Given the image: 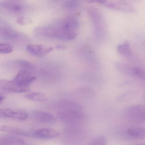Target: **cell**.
<instances>
[{
	"label": "cell",
	"mask_w": 145,
	"mask_h": 145,
	"mask_svg": "<svg viewBox=\"0 0 145 145\" xmlns=\"http://www.w3.org/2000/svg\"><path fill=\"white\" fill-rule=\"evenodd\" d=\"M35 79L36 77L29 70L22 69L17 74L13 80L21 87H29V85Z\"/></svg>",
	"instance_id": "5"
},
{
	"label": "cell",
	"mask_w": 145,
	"mask_h": 145,
	"mask_svg": "<svg viewBox=\"0 0 145 145\" xmlns=\"http://www.w3.org/2000/svg\"><path fill=\"white\" fill-rule=\"evenodd\" d=\"M127 134L134 139L143 140L145 138V129L141 127H130L127 129Z\"/></svg>",
	"instance_id": "15"
},
{
	"label": "cell",
	"mask_w": 145,
	"mask_h": 145,
	"mask_svg": "<svg viewBox=\"0 0 145 145\" xmlns=\"http://www.w3.org/2000/svg\"><path fill=\"white\" fill-rule=\"evenodd\" d=\"M0 131L7 132L13 135L23 136L29 137L32 136V134L25 130L20 129L18 127H15V126H10V125H0Z\"/></svg>",
	"instance_id": "14"
},
{
	"label": "cell",
	"mask_w": 145,
	"mask_h": 145,
	"mask_svg": "<svg viewBox=\"0 0 145 145\" xmlns=\"http://www.w3.org/2000/svg\"><path fill=\"white\" fill-rule=\"evenodd\" d=\"M5 97L2 94H0V104L3 101Z\"/></svg>",
	"instance_id": "26"
},
{
	"label": "cell",
	"mask_w": 145,
	"mask_h": 145,
	"mask_svg": "<svg viewBox=\"0 0 145 145\" xmlns=\"http://www.w3.org/2000/svg\"><path fill=\"white\" fill-rule=\"evenodd\" d=\"M59 133L56 130L50 128H44L36 130L32 133V136L40 139H52L56 138Z\"/></svg>",
	"instance_id": "10"
},
{
	"label": "cell",
	"mask_w": 145,
	"mask_h": 145,
	"mask_svg": "<svg viewBox=\"0 0 145 145\" xmlns=\"http://www.w3.org/2000/svg\"><path fill=\"white\" fill-rule=\"evenodd\" d=\"M0 89L8 92L23 93L28 91L29 87H21L13 80H0Z\"/></svg>",
	"instance_id": "7"
},
{
	"label": "cell",
	"mask_w": 145,
	"mask_h": 145,
	"mask_svg": "<svg viewBox=\"0 0 145 145\" xmlns=\"http://www.w3.org/2000/svg\"><path fill=\"white\" fill-rule=\"evenodd\" d=\"M25 140L14 135L0 136V144L2 145H24Z\"/></svg>",
	"instance_id": "13"
},
{
	"label": "cell",
	"mask_w": 145,
	"mask_h": 145,
	"mask_svg": "<svg viewBox=\"0 0 145 145\" xmlns=\"http://www.w3.org/2000/svg\"><path fill=\"white\" fill-rule=\"evenodd\" d=\"M25 98L29 100L38 102H46L48 101L47 96L40 92H33L25 95Z\"/></svg>",
	"instance_id": "17"
},
{
	"label": "cell",
	"mask_w": 145,
	"mask_h": 145,
	"mask_svg": "<svg viewBox=\"0 0 145 145\" xmlns=\"http://www.w3.org/2000/svg\"><path fill=\"white\" fill-rule=\"evenodd\" d=\"M125 118L129 121L135 123H143L145 120V107L142 105H133L124 111Z\"/></svg>",
	"instance_id": "2"
},
{
	"label": "cell",
	"mask_w": 145,
	"mask_h": 145,
	"mask_svg": "<svg viewBox=\"0 0 145 145\" xmlns=\"http://www.w3.org/2000/svg\"><path fill=\"white\" fill-rule=\"evenodd\" d=\"M13 63L18 67L26 70H33L35 67L31 63L26 60H17L13 62Z\"/></svg>",
	"instance_id": "18"
},
{
	"label": "cell",
	"mask_w": 145,
	"mask_h": 145,
	"mask_svg": "<svg viewBox=\"0 0 145 145\" xmlns=\"http://www.w3.org/2000/svg\"><path fill=\"white\" fill-rule=\"evenodd\" d=\"M0 36L7 40L19 42L26 39L21 33L7 27H0Z\"/></svg>",
	"instance_id": "6"
},
{
	"label": "cell",
	"mask_w": 145,
	"mask_h": 145,
	"mask_svg": "<svg viewBox=\"0 0 145 145\" xmlns=\"http://www.w3.org/2000/svg\"><path fill=\"white\" fill-rule=\"evenodd\" d=\"M78 27L77 18L70 16L61 19L49 27L38 28L35 33L38 36L71 40L78 36Z\"/></svg>",
	"instance_id": "1"
},
{
	"label": "cell",
	"mask_w": 145,
	"mask_h": 145,
	"mask_svg": "<svg viewBox=\"0 0 145 145\" xmlns=\"http://www.w3.org/2000/svg\"><path fill=\"white\" fill-rule=\"evenodd\" d=\"M107 144V139L103 135H99L93 138L90 142V145H105Z\"/></svg>",
	"instance_id": "20"
},
{
	"label": "cell",
	"mask_w": 145,
	"mask_h": 145,
	"mask_svg": "<svg viewBox=\"0 0 145 145\" xmlns=\"http://www.w3.org/2000/svg\"><path fill=\"white\" fill-rule=\"evenodd\" d=\"M56 49L59 50H65L67 49V47L66 46L58 45L56 46Z\"/></svg>",
	"instance_id": "24"
},
{
	"label": "cell",
	"mask_w": 145,
	"mask_h": 145,
	"mask_svg": "<svg viewBox=\"0 0 145 145\" xmlns=\"http://www.w3.org/2000/svg\"><path fill=\"white\" fill-rule=\"evenodd\" d=\"M0 118L6 119L5 113H4V109H1L0 108Z\"/></svg>",
	"instance_id": "25"
},
{
	"label": "cell",
	"mask_w": 145,
	"mask_h": 145,
	"mask_svg": "<svg viewBox=\"0 0 145 145\" xmlns=\"http://www.w3.org/2000/svg\"><path fill=\"white\" fill-rule=\"evenodd\" d=\"M78 5V2L75 1H70L68 2L67 5V8L71 9V8H74V7H76Z\"/></svg>",
	"instance_id": "22"
},
{
	"label": "cell",
	"mask_w": 145,
	"mask_h": 145,
	"mask_svg": "<svg viewBox=\"0 0 145 145\" xmlns=\"http://www.w3.org/2000/svg\"><path fill=\"white\" fill-rule=\"evenodd\" d=\"M104 5L108 9L123 12L133 13L135 11L134 7L125 2L106 1Z\"/></svg>",
	"instance_id": "9"
},
{
	"label": "cell",
	"mask_w": 145,
	"mask_h": 145,
	"mask_svg": "<svg viewBox=\"0 0 145 145\" xmlns=\"http://www.w3.org/2000/svg\"><path fill=\"white\" fill-rule=\"evenodd\" d=\"M81 109L82 108L62 110L60 111L58 116L63 121L68 123H79L84 118Z\"/></svg>",
	"instance_id": "3"
},
{
	"label": "cell",
	"mask_w": 145,
	"mask_h": 145,
	"mask_svg": "<svg viewBox=\"0 0 145 145\" xmlns=\"http://www.w3.org/2000/svg\"><path fill=\"white\" fill-rule=\"evenodd\" d=\"M17 22L20 25H25L26 24V19L24 17H20L17 20Z\"/></svg>",
	"instance_id": "23"
},
{
	"label": "cell",
	"mask_w": 145,
	"mask_h": 145,
	"mask_svg": "<svg viewBox=\"0 0 145 145\" xmlns=\"http://www.w3.org/2000/svg\"><path fill=\"white\" fill-rule=\"evenodd\" d=\"M6 118H12L17 120L24 121L28 118L27 113L23 110H13L10 108L4 109Z\"/></svg>",
	"instance_id": "12"
},
{
	"label": "cell",
	"mask_w": 145,
	"mask_h": 145,
	"mask_svg": "<svg viewBox=\"0 0 145 145\" xmlns=\"http://www.w3.org/2000/svg\"><path fill=\"white\" fill-rule=\"evenodd\" d=\"M27 50L31 55L39 57L45 56L50 53L53 48L42 45L30 44L27 46Z\"/></svg>",
	"instance_id": "8"
},
{
	"label": "cell",
	"mask_w": 145,
	"mask_h": 145,
	"mask_svg": "<svg viewBox=\"0 0 145 145\" xmlns=\"http://www.w3.org/2000/svg\"><path fill=\"white\" fill-rule=\"evenodd\" d=\"M13 48L11 45L6 43H0V53L8 54L13 51Z\"/></svg>",
	"instance_id": "21"
},
{
	"label": "cell",
	"mask_w": 145,
	"mask_h": 145,
	"mask_svg": "<svg viewBox=\"0 0 145 145\" xmlns=\"http://www.w3.org/2000/svg\"><path fill=\"white\" fill-rule=\"evenodd\" d=\"M115 66L119 71L123 73L136 77L143 80L145 79V72L141 68L121 62L116 63Z\"/></svg>",
	"instance_id": "4"
},
{
	"label": "cell",
	"mask_w": 145,
	"mask_h": 145,
	"mask_svg": "<svg viewBox=\"0 0 145 145\" xmlns=\"http://www.w3.org/2000/svg\"><path fill=\"white\" fill-rule=\"evenodd\" d=\"M33 118L39 122L47 124H54L56 122V118L50 113L40 111H34Z\"/></svg>",
	"instance_id": "11"
},
{
	"label": "cell",
	"mask_w": 145,
	"mask_h": 145,
	"mask_svg": "<svg viewBox=\"0 0 145 145\" xmlns=\"http://www.w3.org/2000/svg\"><path fill=\"white\" fill-rule=\"evenodd\" d=\"M23 7L18 4L0 3V9L14 14H18L23 11Z\"/></svg>",
	"instance_id": "16"
},
{
	"label": "cell",
	"mask_w": 145,
	"mask_h": 145,
	"mask_svg": "<svg viewBox=\"0 0 145 145\" xmlns=\"http://www.w3.org/2000/svg\"><path fill=\"white\" fill-rule=\"evenodd\" d=\"M117 50L120 54L125 56H129L131 55L130 45L128 42H125L117 46Z\"/></svg>",
	"instance_id": "19"
}]
</instances>
